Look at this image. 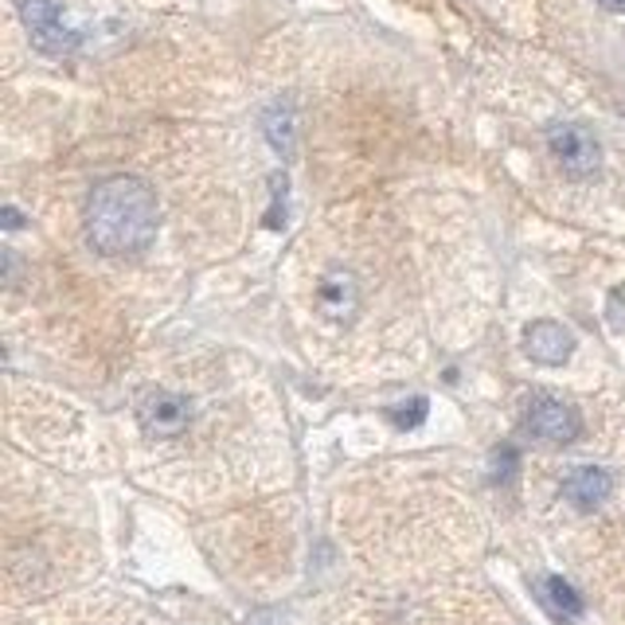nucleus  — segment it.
Listing matches in <instances>:
<instances>
[{"label":"nucleus","instance_id":"1","mask_svg":"<svg viewBox=\"0 0 625 625\" xmlns=\"http://www.w3.org/2000/svg\"><path fill=\"white\" fill-rule=\"evenodd\" d=\"M156 227H161V204L141 176L117 173L90 188L82 231L102 258H137L156 239Z\"/></svg>","mask_w":625,"mask_h":625},{"label":"nucleus","instance_id":"2","mask_svg":"<svg viewBox=\"0 0 625 625\" xmlns=\"http://www.w3.org/2000/svg\"><path fill=\"white\" fill-rule=\"evenodd\" d=\"M524 430L544 446H571L583 434V414L575 410V403L539 391L524 407Z\"/></svg>","mask_w":625,"mask_h":625},{"label":"nucleus","instance_id":"3","mask_svg":"<svg viewBox=\"0 0 625 625\" xmlns=\"http://www.w3.org/2000/svg\"><path fill=\"white\" fill-rule=\"evenodd\" d=\"M547 149L556 156V165L566 176H575V180H586V176H595L602 168L598 137L586 126H578V122H556V126L547 129Z\"/></svg>","mask_w":625,"mask_h":625},{"label":"nucleus","instance_id":"4","mask_svg":"<svg viewBox=\"0 0 625 625\" xmlns=\"http://www.w3.org/2000/svg\"><path fill=\"white\" fill-rule=\"evenodd\" d=\"M20 20L43 55H71L82 43V36L63 20V9L55 0H20Z\"/></svg>","mask_w":625,"mask_h":625},{"label":"nucleus","instance_id":"5","mask_svg":"<svg viewBox=\"0 0 625 625\" xmlns=\"http://www.w3.org/2000/svg\"><path fill=\"white\" fill-rule=\"evenodd\" d=\"M137 422H141L149 438H176L192 422V403L168 387H149L137 399Z\"/></svg>","mask_w":625,"mask_h":625},{"label":"nucleus","instance_id":"6","mask_svg":"<svg viewBox=\"0 0 625 625\" xmlns=\"http://www.w3.org/2000/svg\"><path fill=\"white\" fill-rule=\"evenodd\" d=\"M575 352V336L571 329L559 321H532L524 329V356L532 363H544V368H556V363L571 360Z\"/></svg>","mask_w":625,"mask_h":625},{"label":"nucleus","instance_id":"7","mask_svg":"<svg viewBox=\"0 0 625 625\" xmlns=\"http://www.w3.org/2000/svg\"><path fill=\"white\" fill-rule=\"evenodd\" d=\"M317 309H321L324 321L332 324H348L360 309V285L348 270H329L317 282Z\"/></svg>","mask_w":625,"mask_h":625},{"label":"nucleus","instance_id":"8","mask_svg":"<svg viewBox=\"0 0 625 625\" xmlns=\"http://www.w3.org/2000/svg\"><path fill=\"white\" fill-rule=\"evenodd\" d=\"M614 493V477L602 465H575L563 477V500L578 512H595Z\"/></svg>","mask_w":625,"mask_h":625},{"label":"nucleus","instance_id":"9","mask_svg":"<svg viewBox=\"0 0 625 625\" xmlns=\"http://www.w3.org/2000/svg\"><path fill=\"white\" fill-rule=\"evenodd\" d=\"M263 133H266V141H270L273 153H282V156L297 153V110H293V98H278V102L266 106Z\"/></svg>","mask_w":625,"mask_h":625},{"label":"nucleus","instance_id":"10","mask_svg":"<svg viewBox=\"0 0 625 625\" xmlns=\"http://www.w3.org/2000/svg\"><path fill=\"white\" fill-rule=\"evenodd\" d=\"M536 590H539V602H544L556 617H571V622H575V617H583V595H578L566 578L544 575L536 583Z\"/></svg>","mask_w":625,"mask_h":625},{"label":"nucleus","instance_id":"11","mask_svg":"<svg viewBox=\"0 0 625 625\" xmlns=\"http://www.w3.org/2000/svg\"><path fill=\"white\" fill-rule=\"evenodd\" d=\"M422 419H426V399H422V395H414V399L403 403V407H391V422H395L399 430L419 426Z\"/></svg>","mask_w":625,"mask_h":625},{"label":"nucleus","instance_id":"12","mask_svg":"<svg viewBox=\"0 0 625 625\" xmlns=\"http://www.w3.org/2000/svg\"><path fill=\"white\" fill-rule=\"evenodd\" d=\"M493 477H497V481L516 477V449H512V446H500L497 454H493Z\"/></svg>","mask_w":625,"mask_h":625},{"label":"nucleus","instance_id":"13","mask_svg":"<svg viewBox=\"0 0 625 625\" xmlns=\"http://www.w3.org/2000/svg\"><path fill=\"white\" fill-rule=\"evenodd\" d=\"M20 224H24V219H20L16 207H4V227H9V231H16Z\"/></svg>","mask_w":625,"mask_h":625},{"label":"nucleus","instance_id":"14","mask_svg":"<svg viewBox=\"0 0 625 625\" xmlns=\"http://www.w3.org/2000/svg\"><path fill=\"white\" fill-rule=\"evenodd\" d=\"M602 9H610V12H625V0H598Z\"/></svg>","mask_w":625,"mask_h":625}]
</instances>
